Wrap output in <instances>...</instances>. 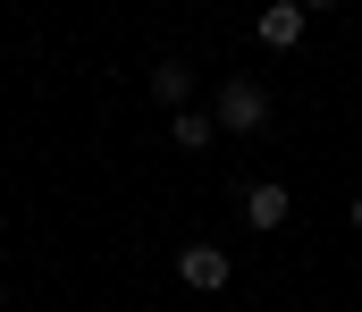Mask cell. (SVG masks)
Wrapping results in <instances>:
<instances>
[{
	"label": "cell",
	"instance_id": "1",
	"mask_svg": "<svg viewBox=\"0 0 362 312\" xmlns=\"http://www.w3.org/2000/svg\"><path fill=\"white\" fill-rule=\"evenodd\" d=\"M211 118H219V135H262V127H270V85L228 76V85H219V102H211Z\"/></svg>",
	"mask_w": 362,
	"mask_h": 312
},
{
	"label": "cell",
	"instance_id": "2",
	"mask_svg": "<svg viewBox=\"0 0 362 312\" xmlns=\"http://www.w3.org/2000/svg\"><path fill=\"white\" fill-rule=\"evenodd\" d=\"M177 279L194 287V296H219V287H228V245H185V253H177Z\"/></svg>",
	"mask_w": 362,
	"mask_h": 312
},
{
	"label": "cell",
	"instance_id": "3",
	"mask_svg": "<svg viewBox=\"0 0 362 312\" xmlns=\"http://www.w3.org/2000/svg\"><path fill=\"white\" fill-rule=\"evenodd\" d=\"M303 17H312L303 0H270V8L253 17V34H262L270 51H295V42H303Z\"/></svg>",
	"mask_w": 362,
	"mask_h": 312
},
{
	"label": "cell",
	"instance_id": "4",
	"mask_svg": "<svg viewBox=\"0 0 362 312\" xmlns=\"http://www.w3.org/2000/svg\"><path fill=\"white\" fill-rule=\"evenodd\" d=\"M286 211H295V195H286V186H270V178L245 195V219H253V228H286Z\"/></svg>",
	"mask_w": 362,
	"mask_h": 312
},
{
	"label": "cell",
	"instance_id": "5",
	"mask_svg": "<svg viewBox=\"0 0 362 312\" xmlns=\"http://www.w3.org/2000/svg\"><path fill=\"white\" fill-rule=\"evenodd\" d=\"M152 93H160L169 110H185V93H194V68H185V59H160V68H152Z\"/></svg>",
	"mask_w": 362,
	"mask_h": 312
},
{
	"label": "cell",
	"instance_id": "6",
	"mask_svg": "<svg viewBox=\"0 0 362 312\" xmlns=\"http://www.w3.org/2000/svg\"><path fill=\"white\" fill-rule=\"evenodd\" d=\"M211 135H219V118H211V110H177V152H202Z\"/></svg>",
	"mask_w": 362,
	"mask_h": 312
},
{
	"label": "cell",
	"instance_id": "7",
	"mask_svg": "<svg viewBox=\"0 0 362 312\" xmlns=\"http://www.w3.org/2000/svg\"><path fill=\"white\" fill-rule=\"evenodd\" d=\"M303 8H337V0H303Z\"/></svg>",
	"mask_w": 362,
	"mask_h": 312
},
{
	"label": "cell",
	"instance_id": "8",
	"mask_svg": "<svg viewBox=\"0 0 362 312\" xmlns=\"http://www.w3.org/2000/svg\"><path fill=\"white\" fill-rule=\"evenodd\" d=\"M354 228H362V195H354Z\"/></svg>",
	"mask_w": 362,
	"mask_h": 312
}]
</instances>
